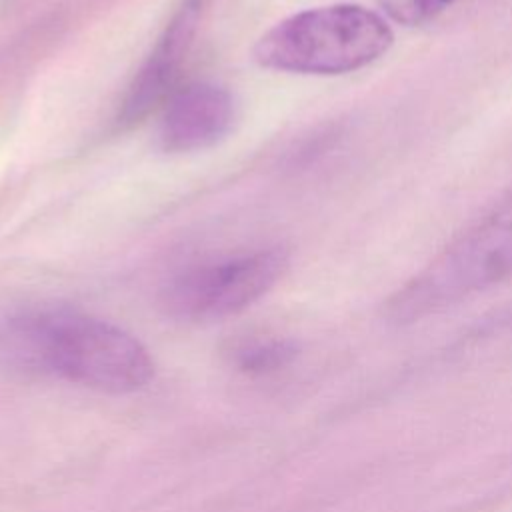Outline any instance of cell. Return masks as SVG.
Wrapping results in <instances>:
<instances>
[{"instance_id": "cell-1", "label": "cell", "mask_w": 512, "mask_h": 512, "mask_svg": "<svg viewBox=\"0 0 512 512\" xmlns=\"http://www.w3.org/2000/svg\"><path fill=\"white\" fill-rule=\"evenodd\" d=\"M0 358L18 372L52 376L110 394L146 386L148 350L126 330L70 308L28 310L0 334Z\"/></svg>"}, {"instance_id": "cell-2", "label": "cell", "mask_w": 512, "mask_h": 512, "mask_svg": "<svg viewBox=\"0 0 512 512\" xmlns=\"http://www.w3.org/2000/svg\"><path fill=\"white\" fill-rule=\"evenodd\" d=\"M512 278V188L458 232L384 304L388 322L404 326Z\"/></svg>"}, {"instance_id": "cell-3", "label": "cell", "mask_w": 512, "mask_h": 512, "mask_svg": "<svg viewBox=\"0 0 512 512\" xmlns=\"http://www.w3.org/2000/svg\"><path fill=\"white\" fill-rule=\"evenodd\" d=\"M394 42L386 18L360 4H330L292 14L254 44V60L294 74H346L382 58Z\"/></svg>"}, {"instance_id": "cell-4", "label": "cell", "mask_w": 512, "mask_h": 512, "mask_svg": "<svg viewBox=\"0 0 512 512\" xmlns=\"http://www.w3.org/2000/svg\"><path fill=\"white\" fill-rule=\"evenodd\" d=\"M286 266L288 254L278 246L200 262L168 280L162 306L180 320L224 318L264 296Z\"/></svg>"}, {"instance_id": "cell-5", "label": "cell", "mask_w": 512, "mask_h": 512, "mask_svg": "<svg viewBox=\"0 0 512 512\" xmlns=\"http://www.w3.org/2000/svg\"><path fill=\"white\" fill-rule=\"evenodd\" d=\"M198 20L200 0H182L130 82L118 114L120 124L142 122L178 90L176 82L190 52Z\"/></svg>"}, {"instance_id": "cell-6", "label": "cell", "mask_w": 512, "mask_h": 512, "mask_svg": "<svg viewBox=\"0 0 512 512\" xmlns=\"http://www.w3.org/2000/svg\"><path fill=\"white\" fill-rule=\"evenodd\" d=\"M162 108L158 140L166 152H196L216 144L236 116L232 94L212 82L178 88Z\"/></svg>"}, {"instance_id": "cell-7", "label": "cell", "mask_w": 512, "mask_h": 512, "mask_svg": "<svg viewBox=\"0 0 512 512\" xmlns=\"http://www.w3.org/2000/svg\"><path fill=\"white\" fill-rule=\"evenodd\" d=\"M294 352L296 350L288 340L248 338L232 348V362L246 374H268L288 364Z\"/></svg>"}, {"instance_id": "cell-8", "label": "cell", "mask_w": 512, "mask_h": 512, "mask_svg": "<svg viewBox=\"0 0 512 512\" xmlns=\"http://www.w3.org/2000/svg\"><path fill=\"white\" fill-rule=\"evenodd\" d=\"M456 2L458 0H378L382 12L402 26L426 24Z\"/></svg>"}]
</instances>
